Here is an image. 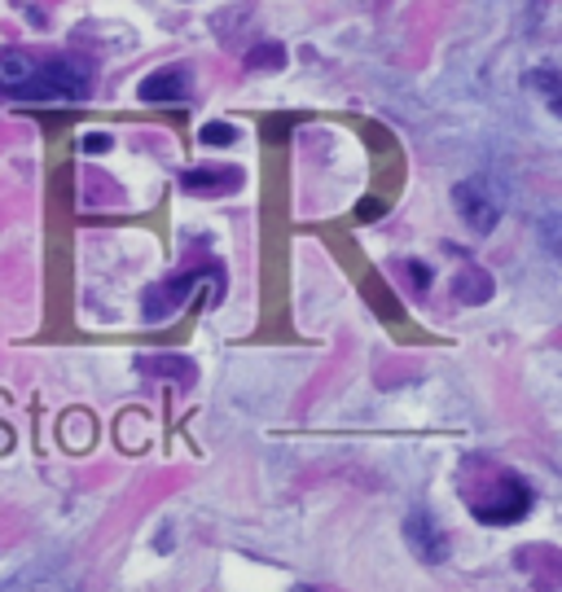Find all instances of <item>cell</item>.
<instances>
[{
    "label": "cell",
    "mask_w": 562,
    "mask_h": 592,
    "mask_svg": "<svg viewBox=\"0 0 562 592\" xmlns=\"http://www.w3.org/2000/svg\"><path fill=\"white\" fill-rule=\"evenodd\" d=\"M453 290H458V299H462V303H484V299L492 294V281H488V277L475 268V273H462Z\"/></svg>",
    "instance_id": "cell-9"
},
{
    "label": "cell",
    "mask_w": 562,
    "mask_h": 592,
    "mask_svg": "<svg viewBox=\"0 0 562 592\" xmlns=\"http://www.w3.org/2000/svg\"><path fill=\"white\" fill-rule=\"evenodd\" d=\"M92 84V66L75 53L58 58H36V79L23 101H84Z\"/></svg>",
    "instance_id": "cell-1"
},
{
    "label": "cell",
    "mask_w": 562,
    "mask_h": 592,
    "mask_svg": "<svg viewBox=\"0 0 562 592\" xmlns=\"http://www.w3.org/2000/svg\"><path fill=\"white\" fill-rule=\"evenodd\" d=\"M453 202H458L462 219H466L475 232H492L497 219H501V202H497V193L488 189V180H462V185L453 189Z\"/></svg>",
    "instance_id": "cell-3"
},
{
    "label": "cell",
    "mask_w": 562,
    "mask_h": 592,
    "mask_svg": "<svg viewBox=\"0 0 562 592\" xmlns=\"http://www.w3.org/2000/svg\"><path fill=\"white\" fill-rule=\"evenodd\" d=\"M242 172L238 167H189L185 176H180V185L189 189V193H238L242 189Z\"/></svg>",
    "instance_id": "cell-5"
},
{
    "label": "cell",
    "mask_w": 562,
    "mask_h": 592,
    "mask_svg": "<svg viewBox=\"0 0 562 592\" xmlns=\"http://www.w3.org/2000/svg\"><path fill=\"white\" fill-rule=\"evenodd\" d=\"M286 62V49L282 45H260L255 53H247V66L260 71V66H282Z\"/></svg>",
    "instance_id": "cell-11"
},
{
    "label": "cell",
    "mask_w": 562,
    "mask_h": 592,
    "mask_svg": "<svg viewBox=\"0 0 562 592\" xmlns=\"http://www.w3.org/2000/svg\"><path fill=\"white\" fill-rule=\"evenodd\" d=\"M137 369H141L146 378H163V382H180V387L193 382V365L185 361V355H172V351H163V355H141Z\"/></svg>",
    "instance_id": "cell-7"
},
{
    "label": "cell",
    "mask_w": 562,
    "mask_h": 592,
    "mask_svg": "<svg viewBox=\"0 0 562 592\" xmlns=\"http://www.w3.org/2000/svg\"><path fill=\"white\" fill-rule=\"evenodd\" d=\"M409 273H413V281H417V290H426V286H430V273H426L422 264H409Z\"/></svg>",
    "instance_id": "cell-13"
},
{
    "label": "cell",
    "mask_w": 562,
    "mask_h": 592,
    "mask_svg": "<svg viewBox=\"0 0 562 592\" xmlns=\"http://www.w3.org/2000/svg\"><path fill=\"white\" fill-rule=\"evenodd\" d=\"M404 544H409L413 557H422V562H430V566H439V562L448 557V536H444V531L435 527V518L422 514V509H413V514L404 518Z\"/></svg>",
    "instance_id": "cell-4"
},
{
    "label": "cell",
    "mask_w": 562,
    "mask_h": 592,
    "mask_svg": "<svg viewBox=\"0 0 562 592\" xmlns=\"http://www.w3.org/2000/svg\"><path fill=\"white\" fill-rule=\"evenodd\" d=\"M198 141H202V146H234V141H238V128H229V124H202Z\"/></svg>",
    "instance_id": "cell-10"
},
{
    "label": "cell",
    "mask_w": 562,
    "mask_h": 592,
    "mask_svg": "<svg viewBox=\"0 0 562 592\" xmlns=\"http://www.w3.org/2000/svg\"><path fill=\"white\" fill-rule=\"evenodd\" d=\"M84 150H88V154H101V150H110V137H101V133H92V137L84 141Z\"/></svg>",
    "instance_id": "cell-12"
},
{
    "label": "cell",
    "mask_w": 562,
    "mask_h": 592,
    "mask_svg": "<svg viewBox=\"0 0 562 592\" xmlns=\"http://www.w3.org/2000/svg\"><path fill=\"white\" fill-rule=\"evenodd\" d=\"M215 273H220V268H193V273H180V277H167V281L150 286L146 299H141V316H146L150 325L172 320V316L185 307V299L193 294V286L207 281V277H215Z\"/></svg>",
    "instance_id": "cell-2"
},
{
    "label": "cell",
    "mask_w": 562,
    "mask_h": 592,
    "mask_svg": "<svg viewBox=\"0 0 562 592\" xmlns=\"http://www.w3.org/2000/svg\"><path fill=\"white\" fill-rule=\"evenodd\" d=\"M527 84H532V88H536V97H540V101L562 118V75H558V71H532V75H527Z\"/></svg>",
    "instance_id": "cell-8"
},
{
    "label": "cell",
    "mask_w": 562,
    "mask_h": 592,
    "mask_svg": "<svg viewBox=\"0 0 562 592\" xmlns=\"http://www.w3.org/2000/svg\"><path fill=\"white\" fill-rule=\"evenodd\" d=\"M290 592H316V588H303V583H299V588H290Z\"/></svg>",
    "instance_id": "cell-14"
},
{
    "label": "cell",
    "mask_w": 562,
    "mask_h": 592,
    "mask_svg": "<svg viewBox=\"0 0 562 592\" xmlns=\"http://www.w3.org/2000/svg\"><path fill=\"white\" fill-rule=\"evenodd\" d=\"M189 97V71L185 66H163L150 79H141V101H185Z\"/></svg>",
    "instance_id": "cell-6"
}]
</instances>
